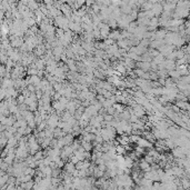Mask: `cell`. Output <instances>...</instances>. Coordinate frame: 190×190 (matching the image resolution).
<instances>
[{
	"mask_svg": "<svg viewBox=\"0 0 190 190\" xmlns=\"http://www.w3.org/2000/svg\"><path fill=\"white\" fill-rule=\"evenodd\" d=\"M65 171H66V174L72 176L74 174V171H76V166L72 164L71 162H68V164H65Z\"/></svg>",
	"mask_w": 190,
	"mask_h": 190,
	"instance_id": "7a4b0ae2",
	"label": "cell"
},
{
	"mask_svg": "<svg viewBox=\"0 0 190 190\" xmlns=\"http://www.w3.org/2000/svg\"><path fill=\"white\" fill-rule=\"evenodd\" d=\"M137 145H138V147L143 148V149H145V148H149V147L152 146L150 141H148V140H146V139H142V138H139V139H138Z\"/></svg>",
	"mask_w": 190,
	"mask_h": 190,
	"instance_id": "6da1fadb",
	"label": "cell"
},
{
	"mask_svg": "<svg viewBox=\"0 0 190 190\" xmlns=\"http://www.w3.org/2000/svg\"><path fill=\"white\" fill-rule=\"evenodd\" d=\"M139 168L141 169L142 171H145V172H148V171L151 170V164H149L148 162H146L145 160H142V161H140V164H139Z\"/></svg>",
	"mask_w": 190,
	"mask_h": 190,
	"instance_id": "3957f363",
	"label": "cell"
}]
</instances>
